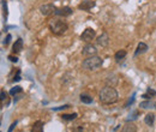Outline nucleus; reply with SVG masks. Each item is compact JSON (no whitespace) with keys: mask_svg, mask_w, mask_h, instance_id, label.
I'll return each instance as SVG.
<instances>
[{"mask_svg":"<svg viewBox=\"0 0 156 132\" xmlns=\"http://www.w3.org/2000/svg\"><path fill=\"white\" fill-rule=\"evenodd\" d=\"M22 49H23V40H22V38H18V40L15 42V45H13V47H12V51H13V53H20Z\"/></svg>","mask_w":156,"mask_h":132,"instance_id":"obj_15","label":"nucleus"},{"mask_svg":"<svg viewBox=\"0 0 156 132\" xmlns=\"http://www.w3.org/2000/svg\"><path fill=\"white\" fill-rule=\"evenodd\" d=\"M105 83L108 85V87H115L118 84V77L114 73L112 75H108L105 79Z\"/></svg>","mask_w":156,"mask_h":132,"instance_id":"obj_10","label":"nucleus"},{"mask_svg":"<svg viewBox=\"0 0 156 132\" xmlns=\"http://www.w3.org/2000/svg\"><path fill=\"white\" fill-rule=\"evenodd\" d=\"M126 54H127V53H126V51H118L117 53H115V55H114L115 61H117V62H120L124 58L126 57Z\"/></svg>","mask_w":156,"mask_h":132,"instance_id":"obj_17","label":"nucleus"},{"mask_svg":"<svg viewBox=\"0 0 156 132\" xmlns=\"http://www.w3.org/2000/svg\"><path fill=\"white\" fill-rule=\"evenodd\" d=\"M96 43L101 47H107L109 43V36L107 33H102V35H100L96 40Z\"/></svg>","mask_w":156,"mask_h":132,"instance_id":"obj_9","label":"nucleus"},{"mask_svg":"<svg viewBox=\"0 0 156 132\" xmlns=\"http://www.w3.org/2000/svg\"><path fill=\"white\" fill-rule=\"evenodd\" d=\"M72 9L71 7H67V6H65V7H60V9H57L55 10V12H54V15H57V16H60V17H67V16H71L72 15Z\"/></svg>","mask_w":156,"mask_h":132,"instance_id":"obj_6","label":"nucleus"},{"mask_svg":"<svg viewBox=\"0 0 156 132\" xmlns=\"http://www.w3.org/2000/svg\"><path fill=\"white\" fill-rule=\"evenodd\" d=\"M100 101L105 105H112L118 101V91L114 87H105L100 91Z\"/></svg>","mask_w":156,"mask_h":132,"instance_id":"obj_1","label":"nucleus"},{"mask_svg":"<svg viewBox=\"0 0 156 132\" xmlns=\"http://www.w3.org/2000/svg\"><path fill=\"white\" fill-rule=\"evenodd\" d=\"M18 93H22V88L20 87H15V88H12L10 90V95H16Z\"/></svg>","mask_w":156,"mask_h":132,"instance_id":"obj_21","label":"nucleus"},{"mask_svg":"<svg viewBox=\"0 0 156 132\" xmlns=\"http://www.w3.org/2000/svg\"><path fill=\"white\" fill-rule=\"evenodd\" d=\"M95 35H96V33H95V30H94L93 28H87V29L82 33L80 40L84 41V42H90V41H93V40L95 38Z\"/></svg>","mask_w":156,"mask_h":132,"instance_id":"obj_4","label":"nucleus"},{"mask_svg":"<svg viewBox=\"0 0 156 132\" xmlns=\"http://www.w3.org/2000/svg\"><path fill=\"white\" fill-rule=\"evenodd\" d=\"M137 115H138V112H137V111H133L132 113L129 115L127 121H131V120H135V119H137Z\"/></svg>","mask_w":156,"mask_h":132,"instance_id":"obj_22","label":"nucleus"},{"mask_svg":"<svg viewBox=\"0 0 156 132\" xmlns=\"http://www.w3.org/2000/svg\"><path fill=\"white\" fill-rule=\"evenodd\" d=\"M148 49H149V48H148V45H145L144 42H139V43H138V46H137L136 52H135V57L139 55V54L145 53Z\"/></svg>","mask_w":156,"mask_h":132,"instance_id":"obj_11","label":"nucleus"},{"mask_svg":"<svg viewBox=\"0 0 156 132\" xmlns=\"http://www.w3.org/2000/svg\"><path fill=\"white\" fill-rule=\"evenodd\" d=\"M70 106L69 105H65V106H61V107H58V108H53V111H60V109H65V108H69Z\"/></svg>","mask_w":156,"mask_h":132,"instance_id":"obj_26","label":"nucleus"},{"mask_svg":"<svg viewBox=\"0 0 156 132\" xmlns=\"http://www.w3.org/2000/svg\"><path fill=\"white\" fill-rule=\"evenodd\" d=\"M11 37H12V36H11L10 34H9L7 36H6V38H5V41H4V45H5V46H7V45L10 43V41H11Z\"/></svg>","mask_w":156,"mask_h":132,"instance_id":"obj_24","label":"nucleus"},{"mask_svg":"<svg viewBox=\"0 0 156 132\" xmlns=\"http://www.w3.org/2000/svg\"><path fill=\"white\" fill-rule=\"evenodd\" d=\"M144 123L148 125V126H153L154 123H155V114L154 113H148L144 118Z\"/></svg>","mask_w":156,"mask_h":132,"instance_id":"obj_13","label":"nucleus"},{"mask_svg":"<svg viewBox=\"0 0 156 132\" xmlns=\"http://www.w3.org/2000/svg\"><path fill=\"white\" fill-rule=\"evenodd\" d=\"M6 97H7V94L5 91H1V101H5Z\"/></svg>","mask_w":156,"mask_h":132,"instance_id":"obj_29","label":"nucleus"},{"mask_svg":"<svg viewBox=\"0 0 156 132\" xmlns=\"http://www.w3.org/2000/svg\"><path fill=\"white\" fill-rule=\"evenodd\" d=\"M2 4V10H4V18H7V5H6V0H1Z\"/></svg>","mask_w":156,"mask_h":132,"instance_id":"obj_20","label":"nucleus"},{"mask_svg":"<svg viewBox=\"0 0 156 132\" xmlns=\"http://www.w3.org/2000/svg\"><path fill=\"white\" fill-rule=\"evenodd\" d=\"M103 64V60L98 55H91V57L87 58L83 61V69L93 71V70H98V67H101Z\"/></svg>","mask_w":156,"mask_h":132,"instance_id":"obj_3","label":"nucleus"},{"mask_svg":"<svg viewBox=\"0 0 156 132\" xmlns=\"http://www.w3.org/2000/svg\"><path fill=\"white\" fill-rule=\"evenodd\" d=\"M55 10H57V7H55L53 4H44V5H42V6L40 7V12H41V15H43V16H49V15L54 13Z\"/></svg>","mask_w":156,"mask_h":132,"instance_id":"obj_5","label":"nucleus"},{"mask_svg":"<svg viewBox=\"0 0 156 132\" xmlns=\"http://www.w3.org/2000/svg\"><path fill=\"white\" fill-rule=\"evenodd\" d=\"M9 59H10L12 62H17V61H18V58L13 57V55H9Z\"/></svg>","mask_w":156,"mask_h":132,"instance_id":"obj_27","label":"nucleus"},{"mask_svg":"<svg viewBox=\"0 0 156 132\" xmlns=\"http://www.w3.org/2000/svg\"><path fill=\"white\" fill-rule=\"evenodd\" d=\"M20 70H18V71H17V75L15 76V78H13V82H16V80H20Z\"/></svg>","mask_w":156,"mask_h":132,"instance_id":"obj_28","label":"nucleus"},{"mask_svg":"<svg viewBox=\"0 0 156 132\" xmlns=\"http://www.w3.org/2000/svg\"><path fill=\"white\" fill-rule=\"evenodd\" d=\"M120 132H137V126L133 124V123L127 121V123L124 125V127L121 129V131Z\"/></svg>","mask_w":156,"mask_h":132,"instance_id":"obj_12","label":"nucleus"},{"mask_svg":"<svg viewBox=\"0 0 156 132\" xmlns=\"http://www.w3.org/2000/svg\"><path fill=\"white\" fill-rule=\"evenodd\" d=\"M48 27H49V30L54 35H64L69 29L67 23H65L64 20H60V19L57 18L51 19L49 23H48Z\"/></svg>","mask_w":156,"mask_h":132,"instance_id":"obj_2","label":"nucleus"},{"mask_svg":"<svg viewBox=\"0 0 156 132\" xmlns=\"http://www.w3.org/2000/svg\"><path fill=\"white\" fill-rule=\"evenodd\" d=\"M61 118L64 119V120H75L76 118H77V114L73 113V114H62L61 115Z\"/></svg>","mask_w":156,"mask_h":132,"instance_id":"obj_19","label":"nucleus"},{"mask_svg":"<svg viewBox=\"0 0 156 132\" xmlns=\"http://www.w3.org/2000/svg\"><path fill=\"white\" fill-rule=\"evenodd\" d=\"M16 125H17V121H13V123L11 124V126L9 127V131H7V132H12V131H13V129H15V126H16Z\"/></svg>","mask_w":156,"mask_h":132,"instance_id":"obj_25","label":"nucleus"},{"mask_svg":"<svg viewBox=\"0 0 156 132\" xmlns=\"http://www.w3.org/2000/svg\"><path fill=\"white\" fill-rule=\"evenodd\" d=\"M96 53H98V49H96L93 45H87V46L83 47V49H82V54H83V55L91 57V55H96Z\"/></svg>","mask_w":156,"mask_h":132,"instance_id":"obj_8","label":"nucleus"},{"mask_svg":"<svg viewBox=\"0 0 156 132\" xmlns=\"http://www.w3.org/2000/svg\"><path fill=\"white\" fill-rule=\"evenodd\" d=\"M139 107L140 108H143V109H149V108H156V102L154 101H144V102H140V105H139Z\"/></svg>","mask_w":156,"mask_h":132,"instance_id":"obj_14","label":"nucleus"},{"mask_svg":"<svg viewBox=\"0 0 156 132\" xmlns=\"http://www.w3.org/2000/svg\"><path fill=\"white\" fill-rule=\"evenodd\" d=\"M147 94H149L150 96H156V91L154 90V89L148 88V89H147Z\"/></svg>","mask_w":156,"mask_h":132,"instance_id":"obj_23","label":"nucleus"},{"mask_svg":"<svg viewBox=\"0 0 156 132\" xmlns=\"http://www.w3.org/2000/svg\"><path fill=\"white\" fill-rule=\"evenodd\" d=\"M31 132H43V123L36 121L31 127Z\"/></svg>","mask_w":156,"mask_h":132,"instance_id":"obj_16","label":"nucleus"},{"mask_svg":"<svg viewBox=\"0 0 156 132\" xmlns=\"http://www.w3.org/2000/svg\"><path fill=\"white\" fill-rule=\"evenodd\" d=\"M80 101H82L83 103L89 105V103L93 102V97H90L89 95H80Z\"/></svg>","mask_w":156,"mask_h":132,"instance_id":"obj_18","label":"nucleus"},{"mask_svg":"<svg viewBox=\"0 0 156 132\" xmlns=\"http://www.w3.org/2000/svg\"><path fill=\"white\" fill-rule=\"evenodd\" d=\"M95 5H96V2H95L94 0H84L83 2H80V4L78 5V9H79V10H83V11H89V10H91Z\"/></svg>","mask_w":156,"mask_h":132,"instance_id":"obj_7","label":"nucleus"}]
</instances>
